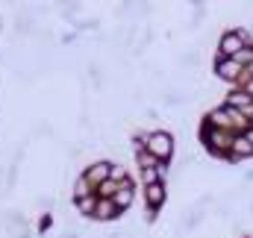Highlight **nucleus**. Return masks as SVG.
<instances>
[{
  "label": "nucleus",
  "instance_id": "nucleus-10",
  "mask_svg": "<svg viewBox=\"0 0 253 238\" xmlns=\"http://www.w3.org/2000/svg\"><path fill=\"white\" fill-rule=\"evenodd\" d=\"M147 203H150V206H159V203H162V185H159V182L147 185Z\"/></svg>",
  "mask_w": 253,
  "mask_h": 238
},
{
  "label": "nucleus",
  "instance_id": "nucleus-8",
  "mask_svg": "<svg viewBox=\"0 0 253 238\" xmlns=\"http://www.w3.org/2000/svg\"><path fill=\"white\" fill-rule=\"evenodd\" d=\"M233 150H236V156H251V153H253V144H251V138H248V135H242V138H236V141H233Z\"/></svg>",
  "mask_w": 253,
  "mask_h": 238
},
{
  "label": "nucleus",
  "instance_id": "nucleus-1",
  "mask_svg": "<svg viewBox=\"0 0 253 238\" xmlns=\"http://www.w3.org/2000/svg\"><path fill=\"white\" fill-rule=\"evenodd\" d=\"M144 147H147L150 156H156V159H168L171 150H174V141H171V135H165V132H150V135L144 138Z\"/></svg>",
  "mask_w": 253,
  "mask_h": 238
},
{
  "label": "nucleus",
  "instance_id": "nucleus-12",
  "mask_svg": "<svg viewBox=\"0 0 253 238\" xmlns=\"http://www.w3.org/2000/svg\"><path fill=\"white\" fill-rule=\"evenodd\" d=\"M77 194H80V197L88 194V179H80V182H77Z\"/></svg>",
  "mask_w": 253,
  "mask_h": 238
},
{
  "label": "nucleus",
  "instance_id": "nucleus-4",
  "mask_svg": "<svg viewBox=\"0 0 253 238\" xmlns=\"http://www.w3.org/2000/svg\"><path fill=\"white\" fill-rule=\"evenodd\" d=\"M233 109H239V112H248L253 118V103H251V94L248 91H236V94H230V100H227Z\"/></svg>",
  "mask_w": 253,
  "mask_h": 238
},
{
  "label": "nucleus",
  "instance_id": "nucleus-5",
  "mask_svg": "<svg viewBox=\"0 0 253 238\" xmlns=\"http://www.w3.org/2000/svg\"><path fill=\"white\" fill-rule=\"evenodd\" d=\"M239 74H242V65L236 59H227V62L218 65V77H224V79H236Z\"/></svg>",
  "mask_w": 253,
  "mask_h": 238
},
{
  "label": "nucleus",
  "instance_id": "nucleus-9",
  "mask_svg": "<svg viewBox=\"0 0 253 238\" xmlns=\"http://www.w3.org/2000/svg\"><path fill=\"white\" fill-rule=\"evenodd\" d=\"M129 200H132V194H129V185H121V188H118V191H115V197H112V203H115V206H118V209H124L126 203H129Z\"/></svg>",
  "mask_w": 253,
  "mask_h": 238
},
{
  "label": "nucleus",
  "instance_id": "nucleus-3",
  "mask_svg": "<svg viewBox=\"0 0 253 238\" xmlns=\"http://www.w3.org/2000/svg\"><path fill=\"white\" fill-rule=\"evenodd\" d=\"M221 50H224L227 56H233V59H236V56L245 50V39H242V33H230V36L221 41Z\"/></svg>",
  "mask_w": 253,
  "mask_h": 238
},
{
  "label": "nucleus",
  "instance_id": "nucleus-2",
  "mask_svg": "<svg viewBox=\"0 0 253 238\" xmlns=\"http://www.w3.org/2000/svg\"><path fill=\"white\" fill-rule=\"evenodd\" d=\"M206 144H209L212 150L224 153V150H230V147H233V138H230V132H227V129H212V132H206Z\"/></svg>",
  "mask_w": 253,
  "mask_h": 238
},
{
  "label": "nucleus",
  "instance_id": "nucleus-7",
  "mask_svg": "<svg viewBox=\"0 0 253 238\" xmlns=\"http://www.w3.org/2000/svg\"><path fill=\"white\" fill-rule=\"evenodd\" d=\"M115 212H118V206H115L112 200H100V203H97V209H94V218L106 221V218H112Z\"/></svg>",
  "mask_w": 253,
  "mask_h": 238
},
{
  "label": "nucleus",
  "instance_id": "nucleus-13",
  "mask_svg": "<svg viewBox=\"0 0 253 238\" xmlns=\"http://www.w3.org/2000/svg\"><path fill=\"white\" fill-rule=\"evenodd\" d=\"M248 138H251V144H253V132H248Z\"/></svg>",
  "mask_w": 253,
  "mask_h": 238
},
{
  "label": "nucleus",
  "instance_id": "nucleus-6",
  "mask_svg": "<svg viewBox=\"0 0 253 238\" xmlns=\"http://www.w3.org/2000/svg\"><path fill=\"white\" fill-rule=\"evenodd\" d=\"M106 177H112V171H109V165L106 162H100V165H94L91 171H88V182H106Z\"/></svg>",
  "mask_w": 253,
  "mask_h": 238
},
{
  "label": "nucleus",
  "instance_id": "nucleus-11",
  "mask_svg": "<svg viewBox=\"0 0 253 238\" xmlns=\"http://www.w3.org/2000/svg\"><path fill=\"white\" fill-rule=\"evenodd\" d=\"M138 162H141V168H144V171H156V156H150L147 150H141Z\"/></svg>",
  "mask_w": 253,
  "mask_h": 238
}]
</instances>
